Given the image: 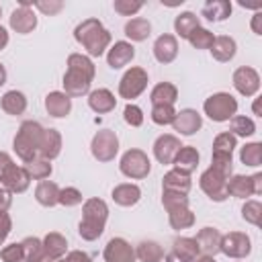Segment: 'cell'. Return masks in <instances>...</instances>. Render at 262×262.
I'll list each match as a JSON object with an SVG mask.
<instances>
[{
  "label": "cell",
  "mask_w": 262,
  "mask_h": 262,
  "mask_svg": "<svg viewBox=\"0 0 262 262\" xmlns=\"http://www.w3.org/2000/svg\"><path fill=\"white\" fill-rule=\"evenodd\" d=\"M229 133L231 135H239V137H250L256 133V123L250 119V117H244V115H235L231 119V125H229Z\"/></svg>",
  "instance_id": "60d3db41"
},
{
  "label": "cell",
  "mask_w": 262,
  "mask_h": 262,
  "mask_svg": "<svg viewBox=\"0 0 262 262\" xmlns=\"http://www.w3.org/2000/svg\"><path fill=\"white\" fill-rule=\"evenodd\" d=\"M10 27H12L16 33H20V35L31 33V31L37 27V16H35L33 8H23V6H18L16 10H12V14H10Z\"/></svg>",
  "instance_id": "44dd1931"
},
{
  "label": "cell",
  "mask_w": 262,
  "mask_h": 262,
  "mask_svg": "<svg viewBox=\"0 0 262 262\" xmlns=\"http://www.w3.org/2000/svg\"><path fill=\"white\" fill-rule=\"evenodd\" d=\"M25 170L29 172L31 178H35V180H45V178H49V174H51V162L45 160V158H41V156H37V158H33V160L25 162Z\"/></svg>",
  "instance_id": "f35d334b"
},
{
  "label": "cell",
  "mask_w": 262,
  "mask_h": 262,
  "mask_svg": "<svg viewBox=\"0 0 262 262\" xmlns=\"http://www.w3.org/2000/svg\"><path fill=\"white\" fill-rule=\"evenodd\" d=\"M123 117H125V123L131 127H141V123H143V113L137 104H127L123 111Z\"/></svg>",
  "instance_id": "681fc988"
},
{
  "label": "cell",
  "mask_w": 262,
  "mask_h": 262,
  "mask_svg": "<svg viewBox=\"0 0 262 262\" xmlns=\"http://www.w3.org/2000/svg\"><path fill=\"white\" fill-rule=\"evenodd\" d=\"M2 84H6V70H4V66L0 63V86Z\"/></svg>",
  "instance_id": "94428289"
},
{
  "label": "cell",
  "mask_w": 262,
  "mask_h": 262,
  "mask_svg": "<svg viewBox=\"0 0 262 262\" xmlns=\"http://www.w3.org/2000/svg\"><path fill=\"white\" fill-rule=\"evenodd\" d=\"M260 23H262V12L258 10V12L254 14V18H252V31H254L256 35H262V25H260Z\"/></svg>",
  "instance_id": "6f0895ef"
},
{
  "label": "cell",
  "mask_w": 262,
  "mask_h": 262,
  "mask_svg": "<svg viewBox=\"0 0 262 262\" xmlns=\"http://www.w3.org/2000/svg\"><path fill=\"white\" fill-rule=\"evenodd\" d=\"M235 49H237V45H235V41H233L231 37H227V35H219V37H215V39H213L211 55H213L217 61L225 63V61L233 59Z\"/></svg>",
  "instance_id": "4316f807"
},
{
  "label": "cell",
  "mask_w": 262,
  "mask_h": 262,
  "mask_svg": "<svg viewBox=\"0 0 262 262\" xmlns=\"http://www.w3.org/2000/svg\"><path fill=\"white\" fill-rule=\"evenodd\" d=\"M192 262H215V258H211V256H201V258H194Z\"/></svg>",
  "instance_id": "6125c7cd"
},
{
  "label": "cell",
  "mask_w": 262,
  "mask_h": 262,
  "mask_svg": "<svg viewBox=\"0 0 262 262\" xmlns=\"http://www.w3.org/2000/svg\"><path fill=\"white\" fill-rule=\"evenodd\" d=\"M164 262H180V260H178V258H176L174 254H168V256L164 258Z\"/></svg>",
  "instance_id": "be15d7a7"
},
{
  "label": "cell",
  "mask_w": 262,
  "mask_h": 262,
  "mask_svg": "<svg viewBox=\"0 0 262 262\" xmlns=\"http://www.w3.org/2000/svg\"><path fill=\"white\" fill-rule=\"evenodd\" d=\"M227 194H231L235 199H246V196L256 194V190H254V178L252 176H242V174L229 176L227 178Z\"/></svg>",
  "instance_id": "484cf974"
},
{
  "label": "cell",
  "mask_w": 262,
  "mask_h": 262,
  "mask_svg": "<svg viewBox=\"0 0 262 262\" xmlns=\"http://www.w3.org/2000/svg\"><path fill=\"white\" fill-rule=\"evenodd\" d=\"M119 168H121V172H123L127 178L141 180V178H145V176L149 174L151 162H149V158H147L145 151L133 147V149H127V151L123 154Z\"/></svg>",
  "instance_id": "52a82bcc"
},
{
  "label": "cell",
  "mask_w": 262,
  "mask_h": 262,
  "mask_svg": "<svg viewBox=\"0 0 262 262\" xmlns=\"http://www.w3.org/2000/svg\"><path fill=\"white\" fill-rule=\"evenodd\" d=\"M239 160L246 164V166H260L262 164V143L254 141V143H246L239 151Z\"/></svg>",
  "instance_id": "b9f144b4"
},
{
  "label": "cell",
  "mask_w": 262,
  "mask_h": 262,
  "mask_svg": "<svg viewBox=\"0 0 262 262\" xmlns=\"http://www.w3.org/2000/svg\"><path fill=\"white\" fill-rule=\"evenodd\" d=\"M176 98H178V88L174 84H170V82L156 84L154 90H151V94H149V100H151L154 106L156 104H172L174 106Z\"/></svg>",
  "instance_id": "4dcf8cb0"
},
{
  "label": "cell",
  "mask_w": 262,
  "mask_h": 262,
  "mask_svg": "<svg viewBox=\"0 0 262 262\" xmlns=\"http://www.w3.org/2000/svg\"><path fill=\"white\" fill-rule=\"evenodd\" d=\"M203 16L211 23H219V20H225L229 14H231V2L227 0H209L205 6H203Z\"/></svg>",
  "instance_id": "1f68e13d"
},
{
  "label": "cell",
  "mask_w": 262,
  "mask_h": 262,
  "mask_svg": "<svg viewBox=\"0 0 262 262\" xmlns=\"http://www.w3.org/2000/svg\"><path fill=\"white\" fill-rule=\"evenodd\" d=\"M172 254L180 262H192L194 258H199V246L194 237H176L172 246Z\"/></svg>",
  "instance_id": "f546056e"
},
{
  "label": "cell",
  "mask_w": 262,
  "mask_h": 262,
  "mask_svg": "<svg viewBox=\"0 0 262 262\" xmlns=\"http://www.w3.org/2000/svg\"><path fill=\"white\" fill-rule=\"evenodd\" d=\"M61 154V135L55 129H45L43 137H41V145H39V156L45 160H55Z\"/></svg>",
  "instance_id": "7402d4cb"
},
{
  "label": "cell",
  "mask_w": 262,
  "mask_h": 262,
  "mask_svg": "<svg viewBox=\"0 0 262 262\" xmlns=\"http://www.w3.org/2000/svg\"><path fill=\"white\" fill-rule=\"evenodd\" d=\"M33 6H37L41 12H45V14H49V16H53V14H57L61 8H63V2L61 0H39V2H33Z\"/></svg>",
  "instance_id": "816d5d0a"
},
{
  "label": "cell",
  "mask_w": 262,
  "mask_h": 262,
  "mask_svg": "<svg viewBox=\"0 0 262 262\" xmlns=\"http://www.w3.org/2000/svg\"><path fill=\"white\" fill-rule=\"evenodd\" d=\"M162 205L164 209H172V207H180V205H188V194L182 192H170V190H162Z\"/></svg>",
  "instance_id": "7dc6e473"
},
{
  "label": "cell",
  "mask_w": 262,
  "mask_h": 262,
  "mask_svg": "<svg viewBox=\"0 0 262 262\" xmlns=\"http://www.w3.org/2000/svg\"><path fill=\"white\" fill-rule=\"evenodd\" d=\"M203 108H205V115L211 121L223 123V121H229V119L235 117V113H237V100L229 92H217V94H213V96H209L205 100Z\"/></svg>",
  "instance_id": "8992f818"
},
{
  "label": "cell",
  "mask_w": 262,
  "mask_h": 262,
  "mask_svg": "<svg viewBox=\"0 0 262 262\" xmlns=\"http://www.w3.org/2000/svg\"><path fill=\"white\" fill-rule=\"evenodd\" d=\"M0 182H2V186L10 192V194H18V192H25L27 188H29V184H31V176H29V172L25 170V166H16V164H12L6 172H4V176L0 178Z\"/></svg>",
  "instance_id": "4fadbf2b"
},
{
  "label": "cell",
  "mask_w": 262,
  "mask_h": 262,
  "mask_svg": "<svg viewBox=\"0 0 262 262\" xmlns=\"http://www.w3.org/2000/svg\"><path fill=\"white\" fill-rule=\"evenodd\" d=\"M141 199V188L137 184H119L113 188V201L121 207H133L137 201Z\"/></svg>",
  "instance_id": "83f0119b"
},
{
  "label": "cell",
  "mask_w": 262,
  "mask_h": 262,
  "mask_svg": "<svg viewBox=\"0 0 262 262\" xmlns=\"http://www.w3.org/2000/svg\"><path fill=\"white\" fill-rule=\"evenodd\" d=\"M94 80V63L82 53H72L68 57V72L63 74V90L72 96H84Z\"/></svg>",
  "instance_id": "6da1fadb"
},
{
  "label": "cell",
  "mask_w": 262,
  "mask_h": 262,
  "mask_svg": "<svg viewBox=\"0 0 262 262\" xmlns=\"http://www.w3.org/2000/svg\"><path fill=\"white\" fill-rule=\"evenodd\" d=\"M168 221H170L172 229H186L194 223V213L188 209V205L172 207V209H168Z\"/></svg>",
  "instance_id": "836d02e7"
},
{
  "label": "cell",
  "mask_w": 262,
  "mask_h": 262,
  "mask_svg": "<svg viewBox=\"0 0 262 262\" xmlns=\"http://www.w3.org/2000/svg\"><path fill=\"white\" fill-rule=\"evenodd\" d=\"M59 190H61V188H59L55 182H51V180H41V182L37 184V188H35V199H37V203L43 205V207H53V205L59 203Z\"/></svg>",
  "instance_id": "f1b7e54d"
},
{
  "label": "cell",
  "mask_w": 262,
  "mask_h": 262,
  "mask_svg": "<svg viewBox=\"0 0 262 262\" xmlns=\"http://www.w3.org/2000/svg\"><path fill=\"white\" fill-rule=\"evenodd\" d=\"M154 55H156V59L160 63L174 61L176 55H178V41H176V37L174 35H168V33L160 35L156 39V43H154Z\"/></svg>",
  "instance_id": "ac0fdd59"
},
{
  "label": "cell",
  "mask_w": 262,
  "mask_h": 262,
  "mask_svg": "<svg viewBox=\"0 0 262 262\" xmlns=\"http://www.w3.org/2000/svg\"><path fill=\"white\" fill-rule=\"evenodd\" d=\"M6 45H8V33H6L4 27H0V51H2Z\"/></svg>",
  "instance_id": "91938a15"
},
{
  "label": "cell",
  "mask_w": 262,
  "mask_h": 262,
  "mask_svg": "<svg viewBox=\"0 0 262 262\" xmlns=\"http://www.w3.org/2000/svg\"><path fill=\"white\" fill-rule=\"evenodd\" d=\"M252 250V242L242 231H229L227 235H221L219 252H223L229 258H246Z\"/></svg>",
  "instance_id": "8fae6325"
},
{
  "label": "cell",
  "mask_w": 262,
  "mask_h": 262,
  "mask_svg": "<svg viewBox=\"0 0 262 262\" xmlns=\"http://www.w3.org/2000/svg\"><path fill=\"white\" fill-rule=\"evenodd\" d=\"M252 178H254V190H256V194H262V174L258 172Z\"/></svg>",
  "instance_id": "680465c9"
},
{
  "label": "cell",
  "mask_w": 262,
  "mask_h": 262,
  "mask_svg": "<svg viewBox=\"0 0 262 262\" xmlns=\"http://www.w3.org/2000/svg\"><path fill=\"white\" fill-rule=\"evenodd\" d=\"M151 33V25L147 18H141V16H135L131 20L125 23V35L131 39V41H145Z\"/></svg>",
  "instance_id": "d6a6232c"
},
{
  "label": "cell",
  "mask_w": 262,
  "mask_h": 262,
  "mask_svg": "<svg viewBox=\"0 0 262 262\" xmlns=\"http://www.w3.org/2000/svg\"><path fill=\"white\" fill-rule=\"evenodd\" d=\"M0 14H2V8H0Z\"/></svg>",
  "instance_id": "03108f58"
},
{
  "label": "cell",
  "mask_w": 262,
  "mask_h": 262,
  "mask_svg": "<svg viewBox=\"0 0 262 262\" xmlns=\"http://www.w3.org/2000/svg\"><path fill=\"white\" fill-rule=\"evenodd\" d=\"M174 117H176V111L172 104H156L151 108V121L156 125H172Z\"/></svg>",
  "instance_id": "f6af8a7d"
},
{
  "label": "cell",
  "mask_w": 262,
  "mask_h": 262,
  "mask_svg": "<svg viewBox=\"0 0 262 262\" xmlns=\"http://www.w3.org/2000/svg\"><path fill=\"white\" fill-rule=\"evenodd\" d=\"M115 12H119V14H123V16H131V14H135L137 10H141V2H131V0H115Z\"/></svg>",
  "instance_id": "f907efd6"
},
{
  "label": "cell",
  "mask_w": 262,
  "mask_h": 262,
  "mask_svg": "<svg viewBox=\"0 0 262 262\" xmlns=\"http://www.w3.org/2000/svg\"><path fill=\"white\" fill-rule=\"evenodd\" d=\"M57 262H92V258L86 254V252H80V250H74L70 254H66L63 258H59Z\"/></svg>",
  "instance_id": "db71d44e"
},
{
  "label": "cell",
  "mask_w": 262,
  "mask_h": 262,
  "mask_svg": "<svg viewBox=\"0 0 262 262\" xmlns=\"http://www.w3.org/2000/svg\"><path fill=\"white\" fill-rule=\"evenodd\" d=\"M23 246V256H25V262H39L43 256H45V250H43V242L39 237H25L20 242Z\"/></svg>",
  "instance_id": "ab89813d"
},
{
  "label": "cell",
  "mask_w": 262,
  "mask_h": 262,
  "mask_svg": "<svg viewBox=\"0 0 262 262\" xmlns=\"http://www.w3.org/2000/svg\"><path fill=\"white\" fill-rule=\"evenodd\" d=\"M135 258H139L141 262H162L164 260V250L158 242L143 239L135 250Z\"/></svg>",
  "instance_id": "8d00e7d4"
},
{
  "label": "cell",
  "mask_w": 262,
  "mask_h": 262,
  "mask_svg": "<svg viewBox=\"0 0 262 262\" xmlns=\"http://www.w3.org/2000/svg\"><path fill=\"white\" fill-rule=\"evenodd\" d=\"M233 86L242 96H254L260 90V76L254 68L242 66L233 72Z\"/></svg>",
  "instance_id": "7c38bea8"
},
{
  "label": "cell",
  "mask_w": 262,
  "mask_h": 262,
  "mask_svg": "<svg viewBox=\"0 0 262 262\" xmlns=\"http://www.w3.org/2000/svg\"><path fill=\"white\" fill-rule=\"evenodd\" d=\"M180 147H182L180 145V139L176 135L166 133V135H160L156 139V143H154V156H156V160L160 164H172V160H174V156H176V151Z\"/></svg>",
  "instance_id": "2e32d148"
},
{
  "label": "cell",
  "mask_w": 262,
  "mask_h": 262,
  "mask_svg": "<svg viewBox=\"0 0 262 262\" xmlns=\"http://www.w3.org/2000/svg\"><path fill=\"white\" fill-rule=\"evenodd\" d=\"M90 149H92V156H94L98 162H111V160H115V156H117V151H119L117 133L111 131V129H100V131H96V135L92 137Z\"/></svg>",
  "instance_id": "ba28073f"
},
{
  "label": "cell",
  "mask_w": 262,
  "mask_h": 262,
  "mask_svg": "<svg viewBox=\"0 0 262 262\" xmlns=\"http://www.w3.org/2000/svg\"><path fill=\"white\" fill-rule=\"evenodd\" d=\"M106 217H108V207L102 199H88L82 205V221H80V235L86 242H94L102 235L104 225H106Z\"/></svg>",
  "instance_id": "3957f363"
},
{
  "label": "cell",
  "mask_w": 262,
  "mask_h": 262,
  "mask_svg": "<svg viewBox=\"0 0 262 262\" xmlns=\"http://www.w3.org/2000/svg\"><path fill=\"white\" fill-rule=\"evenodd\" d=\"M172 127L180 135H194L203 127V119L194 108H184V111L176 113V117L172 121Z\"/></svg>",
  "instance_id": "9a60e30c"
},
{
  "label": "cell",
  "mask_w": 262,
  "mask_h": 262,
  "mask_svg": "<svg viewBox=\"0 0 262 262\" xmlns=\"http://www.w3.org/2000/svg\"><path fill=\"white\" fill-rule=\"evenodd\" d=\"M235 135H231L229 131L219 133L213 141V158H211V168L217 170L219 174H223L225 178L231 176V168H233V160L231 154L235 149Z\"/></svg>",
  "instance_id": "5b68a950"
},
{
  "label": "cell",
  "mask_w": 262,
  "mask_h": 262,
  "mask_svg": "<svg viewBox=\"0 0 262 262\" xmlns=\"http://www.w3.org/2000/svg\"><path fill=\"white\" fill-rule=\"evenodd\" d=\"M199 27H201V23H199V16L194 12H180L174 18V31L178 33L180 39H188L190 33Z\"/></svg>",
  "instance_id": "74e56055"
},
{
  "label": "cell",
  "mask_w": 262,
  "mask_h": 262,
  "mask_svg": "<svg viewBox=\"0 0 262 262\" xmlns=\"http://www.w3.org/2000/svg\"><path fill=\"white\" fill-rule=\"evenodd\" d=\"M12 164H14V162H12V158H10L6 151H0V178L4 176V172H6Z\"/></svg>",
  "instance_id": "9f6ffc18"
},
{
  "label": "cell",
  "mask_w": 262,
  "mask_h": 262,
  "mask_svg": "<svg viewBox=\"0 0 262 262\" xmlns=\"http://www.w3.org/2000/svg\"><path fill=\"white\" fill-rule=\"evenodd\" d=\"M190 186H192L190 174H184V172H178V170H170V172H166L164 178H162V190L188 194Z\"/></svg>",
  "instance_id": "d4e9b609"
},
{
  "label": "cell",
  "mask_w": 262,
  "mask_h": 262,
  "mask_svg": "<svg viewBox=\"0 0 262 262\" xmlns=\"http://www.w3.org/2000/svg\"><path fill=\"white\" fill-rule=\"evenodd\" d=\"M254 113L260 115V104H258V102H254Z\"/></svg>",
  "instance_id": "e7e4bbea"
},
{
  "label": "cell",
  "mask_w": 262,
  "mask_h": 262,
  "mask_svg": "<svg viewBox=\"0 0 262 262\" xmlns=\"http://www.w3.org/2000/svg\"><path fill=\"white\" fill-rule=\"evenodd\" d=\"M82 203V192L74 186H66L59 190V205L63 207H76Z\"/></svg>",
  "instance_id": "bcb514c9"
},
{
  "label": "cell",
  "mask_w": 262,
  "mask_h": 262,
  "mask_svg": "<svg viewBox=\"0 0 262 262\" xmlns=\"http://www.w3.org/2000/svg\"><path fill=\"white\" fill-rule=\"evenodd\" d=\"M115 104H117V98H115L113 92L106 90V88H98V90H92V92L88 94V106H90L94 113H98V115L111 113V111L115 108Z\"/></svg>",
  "instance_id": "cb8c5ba5"
},
{
  "label": "cell",
  "mask_w": 262,
  "mask_h": 262,
  "mask_svg": "<svg viewBox=\"0 0 262 262\" xmlns=\"http://www.w3.org/2000/svg\"><path fill=\"white\" fill-rule=\"evenodd\" d=\"M172 164H174V170L184 172V174H190V172L196 170V166H199V151H196V147H192V145H182V147L176 151Z\"/></svg>",
  "instance_id": "603a6c76"
},
{
  "label": "cell",
  "mask_w": 262,
  "mask_h": 262,
  "mask_svg": "<svg viewBox=\"0 0 262 262\" xmlns=\"http://www.w3.org/2000/svg\"><path fill=\"white\" fill-rule=\"evenodd\" d=\"M199 184H201L203 192H205L211 201H215V203H223V201L229 196V194H227V178H225L223 174H219L217 170H213V168H209V170H205V172L201 174Z\"/></svg>",
  "instance_id": "30bf717a"
},
{
  "label": "cell",
  "mask_w": 262,
  "mask_h": 262,
  "mask_svg": "<svg viewBox=\"0 0 262 262\" xmlns=\"http://www.w3.org/2000/svg\"><path fill=\"white\" fill-rule=\"evenodd\" d=\"M199 252H203V256H211L215 258V254H219V246H221V233L215 227H203L196 237H194Z\"/></svg>",
  "instance_id": "d6986e66"
},
{
  "label": "cell",
  "mask_w": 262,
  "mask_h": 262,
  "mask_svg": "<svg viewBox=\"0 0 262 262\" xmlns=\"http://www.w3.org/2000/svg\"><path fill=\"white\" fill-rule=\"evenodd\" d=\"M213 39H215V35H213L209 29H203V27H199V29H194V31L190 33V37H188V43H190L194 49H211V45H213Z\"/></svg>",
  "instance_id": "7bdbcfd3"
},
{
  "label": "cell",
  "mask_w": 262,
  "mask_h": 262,
  "mask_svg": "<svg viewBox=\"0 0 262 262\" xmlns=\"http://www.w3.org/2000/svg\"><path fill=\"white\" fill-rule=\"evenodd\" d=\"M242 217L248 223L260 227L262 225V203L260 201H246V205L242 207Z\"/></svg>",
  "instance_id": "ee69618b"
},
{
  "label": "cell",
  "mask_w": 262,
  "mask_h": 262,
  "mask_svg": "<svg viewBox=\"0 0 262 262\" xmlns=\"http://www.w3.org/2000/svg\"><path fill=\"white\" fill-rule=\"evenodd\" d=\"M43 127L37 121H25L14 135V151L23 162H29L39 156V145L43 137Z\"/></svg>",
  "instance_id": "277c9868"
},
{
  "label": "cell",
  "mask_w": 262,
  "mask_h": 262,
  "mask_svg": "<svg viewBox=\"0 0 262 262\" xmlns=\"http://www.w3.org/2000/svg\"><path fill=\"white\" fill-rule=\"evenodd\" d=\"M147 86V72L143 68H131L123 74L121 82H119V94L121 98H137Z\"/></svg>",
  "instance_id": "9c48e42d"
},
{
  "label": "cell",
  "mask_w": 262,
  "mask_h": 262,
  "mask_svg": "<svg viewBox=\"0 0 262 262\" xmlns=\"http://www.w3.org/2000/svg\"><path fill=\"white\" fill-rule=\"evenodd\" d=\"M45 108L51 117L55 119H61L66 115H70L72 111V98L66 94V92H59V90H53L45 96Z\"/></svg>",
  "instance_id": "ffe728a7"
},
{
  "label": "cell",
  "mask_w": 262,
  "mask_h": 262,
  "mask_svg": "<svg viewBox=\"0 0 262 262\" xmlns=\"http://www.w3.org/2000/svg\"><path fill=\"white\" fill-rule=\"evenodd\" d=\"M0 258H2V262H23V260H25V256H23V246H20V244L4 246L2 252H0Z\"/></svg>",
  "instance_id": "c3c4849f"
},
{
  "label": "cell",
  "mask_w": 262,
  "mask_h": 262,
  "mask_svg": "<svg viewBox=\"0 0 262 262\" xmlns=\"http://www.w3.org/2000/svg\"><path fill=\"white\" fill-rule=\"evenodd\" d=\"M2 111L6 113V115H23L25 113V108H27V98H25V94L23 92H18V90H8L4 96H2Z\"/></svg>",
  "instance_id": "d590c367"
},
{
  "label": "cell",
  "mask_w": 262,
  "mask_h": 262,
  "mask_svg": "<svg viewBox=\"0 0 262 262\" xmlns=\"http://www.w3.org/2000/svg\"><path fill=\"white\" fill-rule=\"evenodd\" d=\"M10 205H12V194L4 186H0V213L2 211H8Z\"/></svg>",
  "instance_id": "11a10c76"
},
{
  "label": "cell",
  "mask_w": 262,
  "mask_h": 262,
  "mask_svg": "<svg viewBox=\"0 0 262 262\" xmlns=\"http://www.w3.org/2000/svg\"><path fill=\"white\" fill-rule=\"evenodd\" d=\"M74 39L88 51V55L100 57L111 43V33L98 18H86L74 29Z\"/></svg>",
  "instance_id": "7a4b0ae2"
},
{
  "label": "cell",
  "mask_w": 262,
  "mask_h": 262,
  "mask_svg": "<svg viewBox=\"0 0 262 262\" xmlns=\"http://www.w3.org/2000/svg\"><path fill=\"white\" fill-rule=\"evenodd\" d=\"M106 262H135V250L123 237H113L102 252Z\"/></svg>",
  "instance_id": "5bb4252c"
},
{
  "label": "cell",
  "mask_w": 262,
  "mask_h": 262,
  "mask_svg": "<svg viewBox=\"0 0 262 262\" xmlns=\"http://www.w3.org/2000/svg\"><path fill=\"white\" fill-rule=\"evenodd\" d=\"M66 248H68V242H66V237H63L61 233H57V231H51V233H47V235L43 237V250H45V254H47L49 258H53V260L63 258Z\"/></svg>",
  "instance_id": "e575fe53"
},
{
  "label": "cell",
  "mask_w": 262,
  "mask_h": 262,
  "mask_svg": "<svg viewBox=\"0 0 262 262\" xmlns=\"http://www.w3.org/2000/svg\"><path fill=\"white\" fill-rule=\"evenodd\" d=\"M133 57H135V47H133L131 43H127V41H117V43L108 49V53H106V63H108L113 70H121V68H125Z\"/></svg>",
  "instance_id": "e0dca14e"
},
{
  "label": "cell",
  "mask_w": 262,
  "mask_h": 262,
  "mask_svg": "<svg viewBox=\"0 0 262 262\" xmlns=\"http://www.w3.org/2000/svg\"><path fill=\"white\" fill-rule=\"evenodd\" d=\"M10 229H12V221H10V215H8L6 211H2V213H0V246H2V244H4V239L8 237Z\"/></svg>",
  "instance_id": "f5cc1de1"
}]
</instances>
